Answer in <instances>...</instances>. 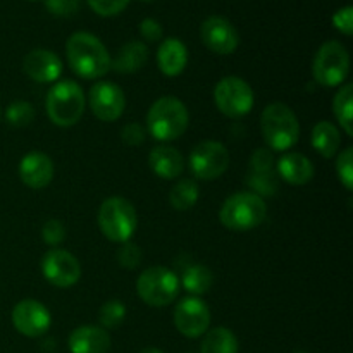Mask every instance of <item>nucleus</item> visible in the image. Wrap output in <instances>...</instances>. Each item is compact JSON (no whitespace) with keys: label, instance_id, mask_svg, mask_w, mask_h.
I'll use <instances>...</instances> for the list:
<instances>
[{"label":"nucleus","instance_id":"1","mask_svg":"<svg viewBox=\"0 0 353 353\" xmlns=\"http://www.w3.org/2000/svg\"><path fill=\"white\" fill-rule=\"evenodd\" d=\"M65 55L72 72L85 79L102 78L110 69V55L105 45L86 31H78L69 37Z\"/></svg>","mask_w":353,"mask_h":353},{"label":"nucleus","instance_id":"2","mask_svg":"<svg viewBox=\"0 0 353 353\" xmlns=\"http://www.w3.org/2000/svg\"><path fill=\"white\" fill-rule=\"evenodd\" d=\"M188 110L176 97H162L148 109L147 130L159 141L178 140L188 130Z\"/></svg>","mask_w":353,"mask_h":353},{"label":"nucleus","instance_id":"3","mask_svg":"<svg viewBox=\"0 0 353 353\" xmlns=\"http://www.w3.org/2000/svg\"><path fill=\"white\" fill-rule=\"evenodd\" d=\"M261 128L269 150H290L300 138V124L295 112L281 102L265 107L261 117Z\"/></svg>","mask_w":353,"mask_h":353},{"label":"nucleus","instance_id":"4","mask_svg":"<svg viewBox=\"0 0 353 353\" xmlns=\"http://www.w3.org/2000/svg\"><path fill=\"white\" fill-rule=\"evenodd\" d=\"M85 93L72 79H61L47 93L45 109L52 123L59 128H71L85 112Z\"/></svg>","mask_w":353,"mask_h":353},{"label":"nucleus","instance_id":"5","mask_svg":"<svg viewBox=\"0 0 353 353\" xmlns=\"http://www.w3.org/2000/svg\"><path fill=\"white\" fill-rule=\"evenodd\" d=\"M265 216H268V205L264 199L252 192H238L228 196L219 212L223 226L238 233L261 226Z\"/></svg>","mask_w":353,"mask_h":353},{"label":"nucleus","instance_id":"6","mask_svg":"<svg viewBox=\"0 0 353 353\" xmlns=\"http://www.w3.org/2000/svg\"><path fill=\"white\" fill-rule=\"evenodd\" d=\"M137 210L130 200L123 196H110L100 205L99 226L107 240L126 243L137 231Z\"/></svg>","mask_w":353,"mask_h":353},{"label":"nucleus","instance_id":"7","mask_svg":"<svg viewBox=\"0 0 353 353\" xmlns=\"http://www.w3.org/2000/svg\"><path fill=\"white\" fill-rule=\"evenodd\" d=\"M350 72V55L340 41H326L319 47L312 62L314 79L321 86L334 88L343 85Z\"/></svg>","mask_w":353,"mask_h":353},{"label":"nucleus","instance_id":"8","mask_svg":"<svg viewBox=\"0 0 353 353\" xmlns=\"http://www.w3.org/2000/svg\"><path fill=\"white\" fill-rule=\"evenodd\" d=\"M137 292L147 305L165 307L176 300L179 293V279L171 269L155 265L138 276Z\"/></svg>","mask_w":353,"mask_h":353},{"label":"nucleus","instance_id":"9","mask_svg":"<svg viewBox=\"0 0 353 353\" xmlns=\"http://www.w3.org/2000/svg\"><path fill=\"white\" fill-rule=\"evenodd\" d=\"M214 102L217 109L228 117H243L254 109V90L238 76H226L214 88Z\"/></svg>","mask_w":353,"mask_h":353},{"label":"nucleus","instance_id":"10","mask_svg":"<svg viewBox=\"0 0 353 353\" xmlns=\"http://www.w3.org/2000/svg\"><path fill=\"white\" fill-rule=\"evenodd\" d=\"M188 165L195 178L212 181L221 178L230 168V152L221 141H200L190 154Z\"/></svg>","mask_w":353,"mask_h":353},{"label":"nucleus","instance_id":"11","mask_svg":"<svg viewBox=\"0 0 353 353\" xmlns=\"http://www.w3.org/2000/svg\"><path fill=\"white\" fill-rule=\"evenodd\" d=\"M41 272L55 288H71L81 278V265L71 252L54 248L41 259Z\"/></svg>","mask_w":353,"mask_h":353},{"label":"nucleus","instance_id":"12","mask_svg":"<svg viewBox=\"0 0 353 353\" xmlns=\"http://www.w3.org/2000/svg\"><path fill=\"white\" fill-rule=\"evenodd\" d=\"M172 321L183 336L199 338L209 331L210 310L199 296H186L176 303Z\"/></svg>","mask_w":353,"mask_h":353},{"label":"nucleus","instance_id":"13","mask_svg":"<svg viewBox=\"0 0 353 353\" xmlns=\"http://www.w3.org/2000/svg\"><path fill=\"white\" fill-rule=\"evenodd\" d=\"M88 103L97 119L103 121V123H112L123 116L126 99H124L123 90L114 83L97 81L90 88Z\"/></svg>","mask_w":353,"mask_h":353},{"label":"nucleus","instance_id":"14","mask_svg":"<svg viewBox=\"0 0 353 353\" xmlns=\"http://www.w3.org/2000/svg\"><path fill=\"white\" fill-rule=\"evenodd\" d=\"M12 324L23 336L38 338L50 330L52 317L43 303L28 299L21 300L12 309Z\"/></svg>","mask_w":353,"mask_h":353},{"label":"nucleus","instance_id":"15","mask_svg":"<svg viewBox=\"0 0 353 353\" xmlns=\"http://www.w3.org/2000/svg\"><path fill=\"white\" fill-rule=\"evenodd\" d=\"M200 37L210 52L219 55L233 54L240 43L236 28L223 16L207 17L200 26Z\"/></svg>","mask_w":353,"mask_h":353},{"label":"nucleus","instance_id":"16","mask_svg":"<svg viewBox=\"0 0 353 353\" xmlns=\"http://www.w3.org/2000/svg\"><path fill=\"white\" fill-rule=\"evenodd\" d=\"M23 71L37 83H54L62 74V61L55 52L34 48L23 59Z\"/></svg>","mask_w":353,"mask_h":353},{"label":"nucleus","instance_id":"17","mask_svg":"<svg viewBox=\"0 0 353 353\" xmlns=\"http://www.w3.org/2000/svg\"><path fill=\"white\" fill-rule=\"evenodd\" d=\"M19 178L28 188H45L54 179V162L43 152H30L19 162Z\"/></svg>","mask_w":353,"mask_h":353},{"label":"nucleus","instance_id":"18","mask_svg":"<svg viewBox=\"0 0 353 353\" xmlns=\"http://www.w3.org/2000/svg\"><path fill=\"white\" fill-rule=\"evenodd\" d=\"M68 345L71 353H107L110 350V336L103 327L86 324L72 331Z\"/></svg>","mask_w":353,"mask_h":353},{"label":"nucleus","instance_id":"19","mask_svg":"<svg viewBox=\"0 0 353 353\" xmlns=\"http://www.w3.org/2000/svg\"><path fill=\"white\" fill-rule=\"evenodd\" d=\"M148 164L152 171L162 179H176L185 171V159L176 148L161 145V147L152 148L148 155Z\"/></svg>","mask_w":353,"mask_h":353},{"label":"nucleus","instance_id":"20","mask_svg":"<svg viewBox=\"0 0 353 353\" xmlns=\"http://www.w3.org/2000/svg\"><path fill=\"white\" fill-rule=\"evenodd\" d=\"M188 64V48L178 38H165L157 50V65L165 76H179Z\"/></svg>","mask_w":353,"mask_h":353},{"label":"nucleus","instance_id":"21","mask_svg":"<svg viewBox=\"0 0 353 353\" xmlns=\"http://www.w3.org/2000/svg\"><path fill=\"white\" fill-rule=\"evenodd\" d=\"M278 172L290 185H307L314 178V164L299 152H288L278 161Z\"/></svg>","mask_w":353,"mask_h":353},{"label":"nucleus","instance_id":"22","mask_svg":"<svg viewBox=\"0 0 353 353\" xmlns=\"http://www.w3.org/2000/svg\"><path fill=\"white\" fill-rule=\"evenodd\" d=\"M148 61V48L143 41H128L117 50V55L110 59V69L121 74H131L140 71Z\"/></svg>","mask_w":353,"mask_h":353},{"label":"nucleus","instance_id":"23","mask_svg":"<svg viewBox=\"0 0 353 353\" xmlns=\"http://www.w3.org/2000/svg\"><path fill=\"white\" fill-rule=\"evenodd\" d=\"M310 143H312V147L316 148L317 154L323 155L324 159L334 157L341 147L340 130H338L333 123L319 121L312 130Z\"/></svg>","mask_w":353,"mask_h":353},{"label":"nucleus","instance_id":"24","mask_svg":"<svg viewBox=\"0 0 353 353\" xmlns=\"http://www.w3.org/2000/svg\"><path fill=\"white\" fill-rule=\"evenodd\" d=\"M202 353H238V340L228 327H214L207 331L200 345Z\"/></svg>","mask_w":353,"mask_h":353},{"label":"nucleus","instance_id":"25","mask_svg":"<svg viewBox=\"0 0 353 353\" xmlns=\"http://www.w3.org/2000/svg\"><path fill=\"white\" fill-rule=\"evenodd\" d=\"M183 288L192 295H205L214 285V272L203 264H193L183 272Z\"/></svg>","mask_w":353,"mask_h":353},{"label":"nucleus","instance_id":"26","mask_svg":"<svg viewBox=\"0 0 353 353\" xmlns=\"http://www.w3.org/2000/svg\"><path fill=\"white\" fill-rule=\"evenodd\" d=\"M352 109H353V86L347 83L340 88V92L334 95L333 100V112L340 126L347 133V137H353L352 126Z\"/></svg>","mask_w":353,"mask_h":353},{"label":"nucleus","instance_id":"27","mask_svg":"<svg viewBox=\"0 0 353 353\" xmlns=\"http://www.w3.org/2000/svg\"><path fill=\"white\" fill-rule=\"evenodd\" d=\"M169 202L176 210H190L199 202V185L193 179H179L169 193Z\"/></svg>","mask_w":353,"mask_h":353},{"label":"nucleus","instance_id":"28","mask_svg":"<svg viewBox=\"0 0 353 353\" xmlns=\"http://www.w3.org/2000/svg\"><path fill=\"white\" fill-rule=\"evenodd\" d=\"M126 319V307L121 300H109L99 310L100 327L103 330H116Z\"/></svg>","mask_w":353,"mask_h":353},{"label":"nucleus","instance_id":"29","mask_svg":"<svg viewBox=\"0 0 353 353\" xmlns=\"http://www.w3.org/2000/svg\"><path fill=\"white\" fill-rule=\"evenodd\" d=\"M6 119L10 126L24 128L34 119V109L26 100H17L12 102L6 110Z\"/></svg>","mask_w":353,"mask_h":353},{"label":"nucleus","instance_id":"30","mask_svg":"<svg viewBox=\"0 0 353 353\" xmlns=\"http://www.w3.org/2000/svg\"><path fill=\"white\" fill-rule=\"evenodd\" d=\"M247 185L252 188V193L262 196H271L278 192V181L272 172H250L247 178Z\"/></svg>","mask_w":353,"mask_h":353},{"label":"nucleus","instance_id":"31","mask_svg":"<svg viewBox=\"0 0 353 353\" xmlns=\"http://www.w3.org/2000/svg\"><path fill=\"white\" fill-rule=\"evenodd\" d=\"M336 174L338 179L343 183L345 188L352 192L353 188V148L348 147L338 155L336 161Z\"/></svg>","mask_w":353,"mask_h":353},{"label":"nucleus","instance_id":"32","mask_svg":"<svg viewBox=\"0 0 353 353\" xmlns=\"http://www.w3.org/2000/svg\"><path fill=\"white\" fill-rule=\"evenodd\" d=\"M116 257H117V262H119V265H123L124 269H130L131 271V269H137L138 265H140L141 250L138 245L126 241V243H123L119 247Z\"/></svg>","mask_w":353,"mask_h":353},{"label":"nucleus","instance_id":"33","mask_svg":"<svg viewBox=\"0 0 353 353\" xmlns=\"http://www.w3.org/2000/svg\"><path fill=\"white\" fill-rule=\"evenodd\" d=\"M88 6L95 10L99 16H117L128 7L130 0H86Z\"/></svg>","mask_w":353,"mask_h":353},{"label":"nucleus","instance_id":"34","mask_svg":"<svg viewBox=\"0 0 353 353\" xmlns=\"http://www.w3.org/2000/svg\"><path fill=\"white\" fill-rule=\"evenodd\" d=\"M41 238H43L45 243L50 245V247L61 245L65 238L64 224L57 219H48L47 223L43 224V228H41Z\"/></svg>","mask_w":353,"mask_h":353},{"label":"nucleus","instance_id":"35","mask_svg":"<svg viewBox=\"0 0 353 353\" xmlns=\"http://www.w3.org/2000/svg\"><path fill=\"white\" fill-rule=\"evenodd\" d=\"M272 165H274V159H272V152L269 148H259L252 154V172H272Z\"/></svg>","mask_w":353,"mask_h":353},{"label":"nucleus","instance_id":"36","mask_svg":"<svg viewBox=\"0 0 353 353\" xmlns=\"http://www.w3.org/2000/svg\"><path fill=\"white\" fill-rule=\"evenodd\" d=\"M45 6L54 16L69 17L79 10V0H47Z\"/></svg>","mask_w":353,"mask_h":353},{"label":"nucleus","instance_id":"37","mask_svg":"<svg viewBox=\"0 0 353 353\" xmlns=\"http://www.w3.org/2000/svg\"><path fill=\"white\" fill-rule=\"evenodd\" d=\"M121 138H123V141L128 147H138V145L143 143L145 140L143 126L138 123L126 124V126L123 128V131H121Z\"/></svg>","mask_w":353,"mask_h":353},{"label":"nucleus","instance_id":"38","mask_svg":"<svg viewBox=\"0 0 353 353\" xmlns=\"http://www.w3.org/2000/svg\"><path fill=\"white\" fill-rule=\"evenodd\" d=\"M333 24L336 30H340L341 33L350 37L353 33V9L352 6L343 7V9L336 10L333 16Z\"/></svg>","mask_w":353,"mask_h":353},{"label":"nucleus","instance_id":"39","mask_svg":"<svg viewBox=\"0 0 353 353\" xmlns=\"http://www.w3.org/2000/svg\"><path fill=\"white\" fill-rule=\"evenodd\" d=\"M140 33L147 41H159L162 38V26L152 17H147L140 23Z\"/></svg>","mask_w":353,"mask_h":353},{"label":"nucleus","instance_id":"40","mask_svg":"<svg viewBox=\"0 0 353 353\" xmlns=\"http://www.w3.org/2000/svg\"><path fill=\"white\" fill-rule=\"evenodd\" d=\"M140 353H164L162 350H159V348H154V347H148V348H143Z\"/></svg>","mask_w":353,"mask_h":353},{"label":"nucleus","instance_id":"41","mask_svg":"<svg viewBox=\"0 0 353 353\" xmlns=\"http://www.w3.org/2000/svg\"><path fill=\"white\" fill-rule=\"evenodd\" d=\"M141 2H152V0H141Z\"/></svg>","mask_w":353,"mask_h":353},{"label":"nucleus","instance_id":"42","mask_svg":"<svg viewBox=\"0 0 353 353\" xmlns=\"http://www.w3.org/2000/svg\"><path fill=\"white\" fill-rule=\"evenodd\" d=\"M295 353H305V352H295Z\"/></svg>","mask_w":353,"mask_h":353}]
</instances>
